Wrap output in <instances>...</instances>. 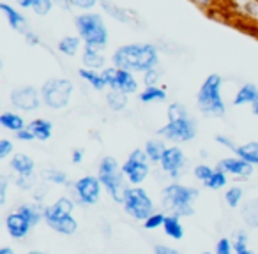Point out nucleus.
<instances>
[{"label":"nucleus","instance_id":"obj_44","mask_svg":"<svg viewBox=\"0 0 258 254\" xmlns=\"http://www.w3.org/2000/svg\"><path fill=\"white\" fill-rule=\"evenodd\" d=\"M13 150H15V145H13L11 140H8V138L0 140V159H6L8 155H11Z\"/></svg>","mask_w":258,"mask_h":254},{"label":"nucleus","instance_id":"obj_28","mask_svg":"<svg viewBox=\"0 0 258 254\" xmlns=\"http://www.w3.org/2000/svg\"><path fill=\"white\" fill-rule=\"evenodd\" d=\"M235 154L242 157L244 161L251 162L253 166H258V141H249L246 145H240V147H237Z\"/></svg>","mask_w":258,"mask_h":254},{"label":"nucleus","instance_id":"obj_61","mask_svg":"<svg viewBox=\"0 0 258 254\" xmlns=\"http://www.w3.org/2000/svg\"><path fill=\"white\" fill-rule=\"evenodd\" d=\"M202 254H211V252H202Z\"/></svg>","mask_w":258,"mask_h":254},{"label":"nucleus","instance_id":"obj_5","mask_svg":"<svg viewBox=\"0 0 258 254\" xmlns=\"http://www.w3.org/2000/svg\"><path fill=\"white\" fill-rule=\"evenodd\" d=\"M198 196V191L182 184H170L163 189V205L173 215H191L195 212L193 201Z\"/></svg>","mask_w":258,"mask_h":254},{"label":"nucleus","instance_id":"obj_9","mask_svg":"<svg viewBox=\"0 0 258 254\" xmlns=\"http://www.w3.org/2000/svg\"><path fill=\"white\" fill-rule=\"evenodd\" d=\"M158 134L161 138H165V140L175 141V143H186V141H191L197 136V125H195L191 117H184L179 118V120H168L158 131Z\"/></svg>","mask_w":258,"mask_h":254},{"label":"nucleus","instance_id":"obj_57","mask_svg":"<svg viewBox=\"0 0 258 254\" xmlns=\"http://www.w3.org/2000/svg\"><path fill=\"white\" fill-rule=\"evenodd\" d=\"M0 254H15V252L9 247H4V249H0Z\"/></svg>","mask_w":258,"mask_h":254},{"label":"nucleus","instance_id":"obj_52","mask_svg":"<svg viewBox=\"0 0 258 254\" xmlns=\"http://www.w3.org/2000/svg\"><path fill=\"white\" fill-rule=\"evenodd\" d=\"M53 2L57 8L62 9V11H71V9H75L73 8V0H53Z\"/></svg>","mask_w":258,"mask_h":254},{"label":"nucleus","instance_id":"obj_6","mask_svg":"<svg viewBox=\"0 0 258 254\" xmlns=\"http://www.w3.org/2000/svg\"><path fill=\"white\" fill-rule=\"evenodd\" d=\"M73 92H75V85L68 78H50L41 87L43 104L51 110H62L68 106Z\"/></svg>","mask_w":258,"mask_h":254},{"label":"nucleus","instance_id":"obj_7","mask_svg":"<svg viewBox=\"0 0 258 254\" xmlns=\"http://www.w3.org/2000/svg\"><path fill=\"white\" fill-rule=\"evenodd\" d=\"M101 72H103L104 79H106V85L110 90H120V92L127 94V96L138 92L140 83H138L137 76H135L137 72L127 71V69H118V67H115V65L104 67Z\"/></svg>","mask_w":258,"mask_h":254},{"label":"nucleus","instance_id":"obj_20","mask_svg":"<svg viewBox=\"0 0 258 254\" xmlns=\"http://www.w3.org/2000/svg\"><path fill=\"white\" fill-rule=\"evenodd\" d=\"M233 106H253V104L258 103V87L253 85V83H244V85L239 87V90L233 96Z\"/></svg>","mask_w":258,"mask_h":254},{"label":"nucleus","instance_id":"obj_13","mask_svg":"<svg viewBox=\"0 0 258 254\" xmlns=\"http://www.w3.org/2000/svg\"><path fill=\"white\" fill-rule=\"evenodd\" d=\"M161 170L165 173H168L172 179H177V177L182 173V168L186 166V157H184V152L180 150L179 147H166L165 154H163L161 159Z\"/></svg>","mask_w":258,"mask_h":254},{"label":"nucleus","instance_id":"obj_45","mask_svg":"<svg viewBox=\"0 0 258 254\" xmlns=\"http://www.w3.org/2000/svg\"><path fill=\"white\" fill-rule=\"evenodd\" d=\"M16 186H18L22 191L32 189V187H34V175H30V177H22V175H18V177H16Z\"/></svg>","mask_w":258,"mask_h":254},{"label":"nucleus","instance_id":"obj_58","mask_svg":"<svg viewBox=\"0 0 258 254\" xmlns=\"http://www.w3.org/2000/svg\"><path fill=\"white\" fill-rule=\"evenodd\" d=\"M253 113H254V117L258 118V103H256V104H253Z\"/></svg>","mask_w":258,"mask_h":254},{"label":"nucleus","instance_id":"obj_12","mask_svg":"<svg viewBox=\"0 0 258 254\" xmlns=\"http://www.w3.org/2000/svg\"><path fill=\"white\" fill-rule=\"evenodd\" d=\"M101 184L99 177H82L78 182L75 184V193L80 198V201L85 205H94L99 201L101 196Z\"/></svg>","mask_w":258,"mask_h":254},{"label":"nucleus","instance_id":"obj_25","mask_svg":"<svg viewBox=\"0 0 258 254\" xmlns=\"http://www.w3.org/2000/svg\"><path fill=\"white\" fill-rule=\"evenodd\" d=\"M0 125L4 127V129L11 131V133H18V131L25 129V120H23L22 115L18 113H13V111H4V113L0 115Z\"/></svg>","mask_w":258,"mask_h":254},{"label":"nucleus","instance_id":"obj_42","mask_svg":"<svg viewBox=\"0 0 258 254\" xmlns=\"http://www.w3.org/2000/svg\"><path fill=\"white\" fill-rule=\"evenodd\" d=\"M99 2L101 0H73V8L85 13V11H92Z\"/></svg>","mask_w":258,"mask_h":254},{"label":"nucleus","instance_id":"obj_29","mask_svg":"<svg viewBox=\"0 0 258 254\" xmlns=\"http://www.w3.org/2000/svg\"><path fill=\"white\" fill-rule=\"evenodd\" d=\"M127 94L120 92V90H110L106 94V104L110 106V110L113 111H122L125 106H127Z\"/></svg>","mask_w":258,"mask_h":254},{"label":"nucleus","instance_id":"obj_46","mask_svg":"<svg viewBox=\"0 0 258 254\" xmlns=\"http://www.w3.org/2000/svg\"><path fill=\"white\" fill-rule=\"evenodd\" d=\"M23 37H25V41H27V44H29V46H39V44H41V37L30 29H27L25 32H23Z\"/></svg>","mask_w":258,"mask_h":254},{"label":"nucleus","instance_id":"obj_59","mask_svg":"<svg viewBox=\"0 0 258 254\" xmlns=\"http://www.w3.org/2000/svg\"><path fill=\"white\" fill-rule=\"evenodd\" d=\"M29 254H43V252H39V250H32V252H29Z\"/></svg>","mask_w":258,"mask_h":254},{"label":"nucleus","instance_id":"obj_8","mask_svg":"<svg viewBox=\"0 0 258 254\" xmlns=\"http://www.w3.org/2000/svg\"><path fill=\"white\" fill-rule=\"evenodd\" d=\"M124 208L129 215H133L135 219H147L149 215H152V200L151 196L147 194V191L142 189V187H129L127 194H125V200H124Z\"/></svg>","mask_w":258,"mask_h":254},{"label":"nucleus","instance_id":"obj_26","mask_svg":"<svg viewBox=\"0 0 258 254\" xmlns=\"http://www.w3.org/2000/svg\"><path fill=\"white\" fill-rule=\"evenodd\" d=\"M166 89L159 85H152V87H145L140 92V97L138 99L144 104H151V103H163L166 101Z\"/></svg>","mask_w":258,"mask_h":254},{"label":"nucleus","instance_id":"obj_39","mask_svg":"<svg viewBox=\"0 0 258 254\" xmlns=\"http://www.w3.org/2000/svg\"><path fill=\"white\" fill-rule=\"evenodd\" d=\"M44 177H46V180L50 184H66L68 182V175H66L64 172H60V170H48Z\"/></svg>","mask_w":258,"mask_h":254},{"label":"nucleus","instance_id":"obj_2","mask_svg":"<svg viewBox=\"0 0 258 254\" xmlns=\"http://www.w3.org/2000/svg\"><path fill=\"white\" fill-rule=\"evenodd\" d=\"M75 29L85 46L97 48L103 51L106 50L110 34H108V27L103 15H99L97 11H85L82 15H76Z\"/></svg>","mask_w":258,"mask_h":254},{"label":"nucleus","instance_id":"obj_34","mask_svg":"<svg viewBox=\"0 0 258 254\" xmlns=\"http://www.w3.org/2000/svg\"><path fill=\"white\" fill-rule=\"evenodd\" d=\"M226 184V173L223 172L221 168H216L214 173L211 175V179L205 182V187H209V189H221V187H225Z\"/></svg>","mask_w":258,"mask_h":254},{"label":"nucleus","instance_id":"obj_50","mask_svg":"<svg viewBox=\"0 0 258 254\" xmlns=\"http://www.w3.org/2000/svg\"><path fill=\"white\" fill-rule=\"evenodd\" d=\"M16 138H18L20 141H32V140H36V136H34V133L29 129V127L18 131V133H16Z\"/></svg>","mask_w":258,"mask_h":254},{"label":"nucleus","instance_id":"obj_32","mask_svg":"<svg viewBox=\"0 0 258 254\" xmlns=\"http://www.w3.org/2000/svg\"><path fill=\"white\" fill-rule=\"evenodd\" d=\"M18 212L25 215L27 221L30 222V226H36L37 222L41 221V217H44V215H43L44 210H41L39 207H36V205H30V203L22 205V207L18 208Z\"/></svg>","mask_w":258,"mask_h":254},{"label":"nucleus","instance_id":"obj_47","mask_svg":"<svg viewBox=\"0 0 258 254\" xmlns=\"http://www.w3.org/2000/svg\"><path fill=\"white\" fill-rule=\"evenodd\" d=\"M216 141H218V143L221 145V147L228 148V150H232V152L237 150V145H233V141L230 140V138L223 136V134H218V136H216Z\"/></svg>","mask_w":258,"mask_h":254},{"label":"nucleus","instance_id":"obj_55","mask_svg":"<svg viewBox=\"0 0 258 254\" xmlns=\"http://www.w3.org/2000/svg\"><path fill=\"white\" fill-rule=\"evenodd\" d=\"M71 161L75 162V164H80V162L83 161V150H82V148H76V150L73 152V155H71Z\"/></svg>","mask_w":258,"mask_h":254},{"label":"nucleus","instance_id":"obj_1","mask_svg":"<svg viewBox=\"0 0 258 254\" xmlns=\"http://www.w3.org/2000/svg\"><path fill=\"white\" fill-rule=\"evenodd\" d=\"M111 65L144 74L145 71L159 65V50L152 43L122 44L111 55Z\"/></svg>","mask_w":258,"mask_h":254},{"label":"nucleus","instance_id":"obj_53","mask_svg":"<svg viewBox=\"0 0 258 254\" xmlns=\"http://www.w3.org/2000/svg\"><path fill=\"white\" fill-rule=\"evenodd\" d=\"M34 2H36V0H15V6L18 9H23V11H25V9H32Z\"/></svg>","mask_w":258,"mask_h":254},{"label":"nucleus","instance_id":"obj_4","mask_svg":"<svg viewBox=\"0 0 258 254\" xmlns=\"http://www.w3.org/2000/svg\"><path fill=\"white\" fill-rule=\"evenodd\" d=\"M125 175L122 172V166H118L117 159L106 155V157L101 159L99 162V180L103 184V187L108 191L111 198H113L117 203H124L125 194H127L129 187L124 182Z\"/></svg>","mask_w":258,"mask_h":254},{"label":"nucleus","instance_id":"obj_24","mask_svg":"<svg viewBox=\"0 0 258 254\" xmlns=\"http://www.w3.org/2000/svg\"><path fill=\"white\" fill-rule=\"evenodd\" d=\"M27 127L32 131L36 140H39V141L50 140L51 133H53V124H51L50 120H46V118H36V120L30 122Z\"/></svg>","mask_w":258,"mask_h":254},{"label":"nucleus","instance_id":"obj_10","mask_svg":"<svg viewBox=\"0 0 258 254\" xmlns=\"http://www.w3.org/2000/svg\"><path fill=\"white\" fill-rule=\"evenodd\" d=\"M151 159L145 154V150L142 148H137V150L131 152L125 162L122 164V172H124L125 179H127L129 184H142L145 179L149 177V172H151V166H149Z\"/></svg>","mask_w":258,"mask_h":254},{"label":"nucleus","instance_id":"obj_60","mask_svg":"<svg viewBox=\"0 0 258 254\" xmlns=\"http://www.w3.org/2000/svg\"><path fill=\"white\" fill-rule=\"evenodd\" d=\"M239 254H253L251 250H244V252H239Z\"/></svg>","mask_w":258,"mask_h":254},{"label":"nucleus","instance_id":"obj_22","mask_svg":"<svg viewBox=\"0 0 258 254\" xmlns=\"http://www.w3.org/2000/svg\"><path fill=\"white\" fill-rule=\"evenodd\" d=\"M78 76L87 83V85H90L94 90H97V92H103L104 89H108L106 79H104V76L101 71H94V69L82 67V69H78Z\"/></svg>","mask_w":258,"mask_h":254},{"label":"nucleus","instance_id":"obj_51","mask_svg":"<svg viewBox=\"0 0 258 254\" xmlns=\"http://www.w3.org/2000/svg\"><path fill=\"white\" fill-rule=\"evenodd\" d=\"M235 252L239 254V252H244V250H247V247H246V235L244 233H240L239 236H237V240H235Z\"/></svg>","mask_w":258,"mask_h":254},{"label":"nucleus","instance_id":"obj_23","mask_svg":"<svg viewBox=\"0 0 258 254\" xmlns=\"http://www.w3.org/2000/svg\"><path fill=\"white\" fill-rule=\"evenodd\" d=\"M82 44L83 41L78 34L76 36H64L57 43V50L66 57H76L80 53V50H82Z\"/></svg>","mask_w":258,"mask_h":254},{"label":"nucleus","instance_id":"obj_43","mask_svg":"<svg viewBox=\"0 0 258 254\" xmlns=\"http://www.w3.org/2000/svg\"><path fill=\"white\" fill-rule=\"evenodd\" d=\"M189 2L193 6H197L198 9H202V11H212L218 6L219 0H189Z\"/></svg>","mask_w":258,"mask_h":254},{"label":"nucleus","instance_id":"obj_27","mask_svg":"<svg viewBox=\"0 0 258 254\" xmlns=\"http://www.w3.org/2000/svg\"><path fill=\"white\" fill-rule=\"evenodd\" d=\"M240 214H242V219L247 226L258 228V198L246 201L240 208Z\"/></svg>","mask_w":258,"mask_h":254},{"label":"nucleus","instance_id":"obj_15","mask_svg":"<svg viewBox=\"0 0 258 254\" xmlns=\"http://www.w3.org/2000/svg\"><path fill=\"white\" fill-rule=\"evenodd\" d=\"M218 168H221L226 175H233L237 179H246L253 173V164L247 161H244L242 157H226L223 159L221 162L218 164Z\"/></svg>","mask_w":258,"mask_h":254},{"label":"nucleus","instance_id":"obj_3","mask_svg":"<svg viewBox=\"0 0 258 254\" xmlns=\"http://www.w3.org/2000/svg\"><path fill=\"white\" fill-rule=\"evenodd\" d=\"M223 78L216 72L209 74L200 85L197 94L198 110L211 118H221L226 113V104L223 101Z\"/></svg>","mask_w":258,"mask_h":254},{"label":"nucleus","instance_id":"obj_41","mask_svg":"<svg viewBox=\"0 0 258 254\" xmlns=\"http://www.w3.org/2000/svg\"><path fill=\"white\" fill-rule=\"evenodd\" d=\"M195 177H197L198 180H202V182H207L209 179H211V175L214 173V170L211 168V166H207V164H198L197 168H195Z\"/></svg>","mask_w":258,"mask_h":254},{"label":"nucleus","instance_id":"obj_17","mask_svg":"<svg viewBox=\"0 0 258 254\" xmlns=\"http://www.w3.org/2000/svg\"><path fill=\"white\" fill-rule=\"evenodd\" d=\"M0 11H2L6 22L9 23V27H11L13 30L22 32V34L25 32L27 30V18L22 15V9L15 8V6L8 4V2H2V4H0Z\"/></svg>","mask_w":258,"mask_h":254},{"label":"nucleus","instance_id":"obj_54","mask_svg":"<svg viewBox=\"0 0 258 254\" xmlns=\"http://www.w3.org/2000/svg\"><path fill=\"white\" fill-rule=\"evenodd\" d=\"M156 254H179V250L172 249V247H166V245H158L156 247Z\"/></svg>","mask_w":258,"mask_h":254},{"label":"nucleus","instance_id":"obj_14","mask_svg":"<svg viewBox=\"0 0 258 254\" xmlns=\"http://www.w3.org/2000/svg\"><path fill=\"white\" fill-rule=\"evenodd\" d=\"M101 9L106 13L110 18L117 20L118 23H124V25H135V23H140L138 15L131 9L120 8V6L113 4V0H101L99 2Z\"/></svg>","mask_w":258,"mask_h":254},{"label":"nucleus","instance_id":"obj_56","mask_svg":"<svg viewBox=\"0 0 258 254\" xmlns=\"http://www.w3.org/2000/svg\"><path fill=\"white\" fill-rule=\"evenodd\" d=\"M46 187H43V186H39L37 187V191L34 193V198H36V201H41L44 198V194H46Z\"/></svg>","mask_w":258,"mask_h":254},{"label":"nucleus","instance_id":"obj_31","mask_svg":"<svg viewBox=\"0 0 258 254\" xmlns=\"http://www.w3.org/2000/svg\"><path fill=\"white\" fill-rule=\"evenodd\" d=\"M163 228H165V233L166 235H170L172 238H182L184 231H182V226H180L179 222V217L177 215H168V217L165 219V224H163Z\"/></svg>","mask_w":258,"mask_h":254},{"label":"nucleus","instance_id":"obj_40","mask_svg":"<svg viewBox=\"0 0 258 254\" xmlns=\"http://www.w3.org/2000/svg\"><path fill=\"white\" fill-rule=\"evenodd\" d=\"M165 215L159 214V212H156V214L149 215L147 219H145V228L147 229H154V228H159V226L165 224Z\"/></svg>","mask_w":258,"mask_h":254},{"label":"nucleus","instance_id":"obj_38","mask_svg":"<svg viewBox=\"0 0 258 254\" xmlns=\"http://www.w3.org/2000/svg\"><path fill=\"white\" fill-rule=\"evenodd\" d=\"M242 194L244 193H242V189H240V187H230V189L226 191V194H225L226 203H228L232 208L239 207L240 200H242Z\"/></svg>","mask_w":258,"mask_h":254},{"label":"nucleus","instance_id":"obj_37","mask_svg":"<svg viewBox=\"0 0 258 254\" xmlns=\"http://www.w3.org/2000/svg\"><path fill=\"white\" fill-rule=\"evenodd\" d=\"M55 2L53 0H36L32 6V11L36 13L37 16H48L53 9Z\"/></svg>","mask_w":258,"mask_h":254},{"label":"nucleus","instance_id":"obj_36","mask_svg":"<svg viewBox=\"0 0 258 254\" xmlns=\"http://www.w3.org/2000/svg\"><path fill=\"white\" fill-rule=\"evenodd\" d=\"M168 120H179V118H184V117H189L187 113V108L180 103H172L168 106Z\"/></svg>","mask_w":258,"mask_h":254},{"label":"nucleus","instance_id":"obj_49","mask_svg":"<svg viewBox=\"0 0 258 254\" xmlns=\"http://www.w3.org/2000/svg\"><path fill=\"white\" fill-rule=\"evenodd\" d=\"M8 177L2 175L0 177V203H6V196H8Z\"/></svg>","mask_w":258,"mask_h":254},{"label":"nucleus","instance_id":"obj_11","mask_svg":"<svg viewBox=\"0 0 258 254\" xmlns=\"http://www.w3.org/2000/svg\"><path fill=\"white\" fill-rule=\"evenodd\" d=\"M41 90H37L36 87H20L11 94V104L20 111H34L41 106Z\"/></svg>","mask_w":258,"mask_h":254},{"label":"nucleus","instance_id":"obj_18","mask_svg":"<svg viewBox=\"0 0 258 254\" xmlns=\"http://www.w3.org/2000/svg\"><path fill=\"white\" fill-rule=\"evenodd\" d=\"M82 64H83V67H87V69L103 71V69L106 67V57H104L103 50L85 46L82 51Z\"/></svg>","mask_w":258,"mask_h":254},{"label":"nucleus","instance_id":"obj_48","mask_svg":"<svg viewBox=\"0 0 258 254\" xmlns=\"http://www.w3.org/2000/svg\"><path fill=\"white\" fill-rule=\"evenodd\" d=\"M232 252V245L226 238H221L216 245V254H230Z\"/></svg>","mask_w":258,"mask_h":254},{"label":"nucleus","instance_id":"obj_35","mask_svg":"<svg viewBox=\"0 0 258 254\" xmlns=\"http://www.w3.org/2000/svg\"><path fill=\"white\" fill-rule=\"evenodd\" d=\"M163 78V69L159 67H152L149 69V71L144 72V83L145 87H152V85H159V81H161Z\"/></svg>","mask_w":258,"mask_h":254},{"label":"nucleus","instance_id":"obj_16","mask_svg":"<svg viewBox=\"0 0 258 254\" xmlns=\"http://www.w3.org/2000/svg\"><path fill=\"white\" fill-rule=\"evenodd\" d=\"M73 207H75V205H73V201L69 200V198H60V200H57L53 205L44 208V212H43L44 221H46L48 224H53L58 219L66 217V215H71Z\"/></svg>","mask_w":258,"mask_h":254},{"label":"nucleus","instance_id":"obj_21","mask_svg":"<svg viewBox=\"0 0 258 254\" xmlns=\"http://www.w3.org/2000/svg\"><path fill=\"white\" fill-rule=\"evenodd\" d=\"M11 168L15 170L16 175L30 177V175H34L36 162H34V159L27 154H15L11 159Z\"/></svg>","mask_w":258,"mask_h":254},{"label":"nucleus","instance_id":"obj_33","mask_svg":"<svg viewBox=\"0 0 258 254\" xmlns=\"http://www.w3.org/2000/svg\"><path fill=\"white\" fill-rule=\"evenodd\" d=\"M50 226L55 231L62 233V235H73V233L76 231V228H78V224H76V221L71 215H66V217L58 219L57 222H53V224H50Z\"/></svg>","mask_w":258,"mask_h":254},{"label":"nucleus","instance_id":"obj_19","mask_svg":"<svg viewBox=\"0 0 258 254\" xmlns=\"http://www.w3.org/2000/svg\"><path fill=\"white\" fill-rule=\"evenodd\" d=\"M6 226H8V231L11 236L15 238H22V236L27 235V231L30 229V222L27 221V217L20 212H15V214L8 215L6 219Z\"/></svg>","mask_w":258,"mask_h":254},{"label":"nucleus","instance_id":"obj_30","mask_svg":"<svg viewBox=\"0 0 258 254\" xmlns=\"http://www.w3.org/2000/svg\"><path fill=\"white\" fill-rule=\"evenodd\" d=\"M144 150H145V154L149 155L151 162H161L166 147H165V143H163L161 140H149L147 143H145Z\"/></svg>","mask_w":258,"mask_h":254},{"label":"nucleus","instance_id":"obj_62","mask_svg":"<svg viewBox=\"0 0 258 254\" xmlns=\"http://www.w3.org/2000/svg\"><path fill=\"white\" fill-rule=\"evenodd\" d=\"M254 2H256V4H258V0H254Z\"/></svg>","mask_w":258,"mask_h":254}]
</instances>
